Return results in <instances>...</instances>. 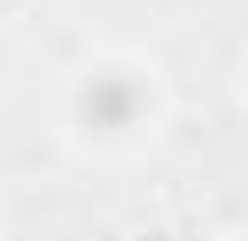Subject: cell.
Instances as JSON below:
<instances>
[{"mask_svg": "<svg viewBox=\"0 0 248 241\" xmlns=\"http://www.w3.org/2000/svg\"><path fill=\"white\" fill-rule=\"evenodd\" d=\"M67 134L87 154H134L168 120V80L148 54H94L67 80Z\"/></svg>", "mask_w": 248, "mask_h": 241, "instance_id": "1", "label": "cell"}]
</instances>
